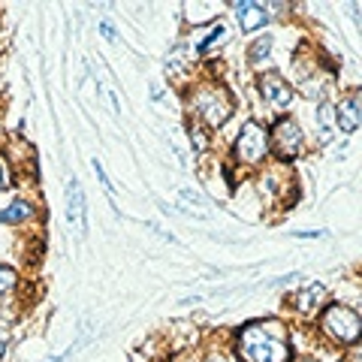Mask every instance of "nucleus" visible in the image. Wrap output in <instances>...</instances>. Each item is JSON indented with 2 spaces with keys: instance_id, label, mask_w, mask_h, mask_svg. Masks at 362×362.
<instances>
[{
  "instance_id": "obj_1",
  "label": "nucleus",
  "mask_w": 362,
  "mask_h": 362,
  "mask_svg": "<svg viewBox=\"0 0 362 362\" xmlns=\"http://www.w3.org/2000/svg\"><path fill=\"white\" fill-rule=\"evenodd\" d=\"M239 354L245 362H290V335L278 320L251 323L242 329Z\"/></svg>"
},
{
  "instance_id": "obj_2",
  "label": "nucleus",
  "mask_w": 362,
  "mask_h": 362,
  "mask_svg": "<svg viewBox=\"0 0 362 362\" xmlns=\"http://www.w3.org/2000/svg\"><path fill=\"white\" fill-rule=\"evenodd\" d=\"M323 326L332 338H338V341H344V344L356 341L359 332H362V323H359L356 311L344 308V305H332V308L323 314Z\"/></svg>"
},
{
  "instance_id": "obj_3",
  "label": "nucleus",
  "mask_w": 362,
  "mask_h": 362,
  "mask_svg": "<svg viewBox=\"0 0 362 362\" xmlns=\"http://www.w3.org/2000/svg\"><path fill=\"white\" fill-rule=\"evenodd\" d=\"M194 103H197V112L211 124V127H221V124L230 118V112H233L230 97H226V90H221V88L199 90Z\"/></svg>"
},
{
  "instance_id": "obj_4",
  "label": "nucleus",
  "mask_w": 362,
  "mask_h": 362,
  "mask_svg": "<svg viewBox=\"0 0 362 362\" xmlns=\"http://www.w3.org/2000/svg\"><path fill=\"white\" fill-rule=\"evenodd\" d=\"M266 148H269L266 130L259 127L257 121H247L242 127V136L235 139V157L245 160V163H257V160H263L266 157Z\"/></svg>"
},
{
  "instance_id": "obj_5",
  "label": "nucleus",
  "mask_w": 362,
  "mask_h": 362,
  "mask_svg": "<svg viewBox=\"0 0 362 362\" xmlns=\"http://www.w3.org/2000/svg\"><path fill=\"white\" fill-rule=\"evenodd\" d=\"M272 148H275L278 157H296L299 148H302V133H299V124L293 121H278L275 124V133H272Z\"/></svg>"
},
{
  "instance_id": "obj_6",
  "label": "nucleus",
  "mask_w": 362,
  "mask_h": 362,
  "mask_svg": "<svg viewBox=\"0 0 362 362\" xmlns=\"http://www.w3.org/2000/svg\"><path fill=\"white\" fill-rule=\"evenodd\" d=\"M66 221H70L73 230H78V235H85L88 218H85V194H82L78 178L66 181Z\"/></svg>"
},
{
  "instance_id": "obj_7",
  "label": "nucleus",
  "mask_w": 362,
  "mask_h": 362,
  "mask_svg": "<svg viewBox=\"0 0 362 362\" xmlns=\"http://www.w3.org/2000/svg\"><path fill=\"white\" fill-rule=\"evenodd\" d=\"M259 90H263V97H266L275 109L290 106V100H293V88H290L278 73H266L263 78H259Z\"/></svg>"
},
{
  "instance_id": "obj_8",
  "label": "nucleus",
  "mask_w": 362,
  "mask_h": 362,
  "mask_svg": "<svg viewBox=\"0 0 362 362\" xmlns=\"http://www.w3.org/2000/svg\"><path fill=\"white\" fill-rule=\"evenodd\" d=\"M335 124L341 133H356L359 130V94H350L341 106L335 109Z\"/></svg>"
},
{
  "instance_id": "obj_9",
  "label": "nucleus",
  "mask_w": 362,
  "mask_h": 362,
  "mask_svg": "<svg viewBox=\"0 0 362 362\" xmlns=\"http://www.w3.org/2000/svg\"><path fill=\"white\" fill-rule=\"evenodd\" d=\"M235 16H239V25L242 30H257L266 25L269 13L259 4H235Z\"/></svg>"
},
{
  "instance_id": "obj_10",
  "label": "nucleus",
  "mask_w": 362,
  "mask_h": 362,
  "mask_svg": "<svg viewBox=\"0 0 362 362\" xmlns=\"http://www.w3.org/2000/svg\"><path fill=\"white\" fill-rule=\"evenodd\" d=\"M326 299V287L323 284H308L305 290L296 293V308L299 311H317Z\"/></svg>"
},
{
  "instance_id": "obj_11",
  "label": "nucleus",
  "mask_w": 362,
  "mask_h": 362,
  "mask_svg": "<svg viewBox=\"0 0 362 362\" xmlns=\"http://www.w3.org/2000/svg\"><path fill=\"white\" fill-rule=\"evenodd\" d=\"M25 218H30V206H28V202H13L9 209L0 211V223H18Z\"/></svg>"
},
{
  "instance_id": "obj_12",
  "label": "nucleus",
  "mask_w": 362,
  "mask_h": 362,
  "mask_svg": "<svg viewBox=\"0 0 362 362\" xmlns=\"http://www.w3.org/2000/svg\"><path fill=\"white\" fill-rule=\"evenodd\" d=\"M223 42H226V28H223L221 21H218V25L211 28V33H209V37L199 42V52H211L214 45H223Z\"/></svg>"
},
{
  "instance_id": "obj_13",
  "label": "nucleus",
  "mask_w": 362,
  "mask_h": 362,
  "mask_svg": "<svg viewBox=\"0 0 362 362\" xmlns=\"http://www.w3.org/2000/svg\"><path fill=\"white\" fill-rule=\"evenodd\" d=\"M269 49H272V40H269V37H263V40H259V42L254 45L251 52H247V61H259L263 54H269Z\"/></svg>"
},
{
  "instance_id": "obj_14",
  "label": "nucleus",
  "mask_w": 362,
  "mask_h": 362,
  "mask_svg": "<svg viewBox=\"0 0 362 362\" xmlns=\"http://www.w3.org/2000/svg\"><path fill=\"white\" fill-rule=\"evenodd\" d=\"M13 284H16V272L9 266H0V293H6Z\"/></svg>"
},
{
  "instance_id": "obj_15",
  "label": "nucleus",
  "mask_w": 362,
  "mask_h": 362,
  "mask_svg": "<svg viewBox=\"0 0 362 362\" xmlns=\"http://www.w3.org/2000/svg\"><path fill=\"white\" fill-rule=\"evenodd\" d=\"M90 166H94V173H97V178L100 181H103V187L109 190V194H112V185H109V178H106V173H103V163H100L97 160V157H94V160H90Z\"/></svg>"
},
{
  "instance_id": "obj_16",
  "label": "nucleus",
  "mask_w": 362,
  "mask_h": 362,
  "mask_svg": "<svg viewBox=\"0 0 362 362\" xmlns=\"http://www.w3.org/2000/svg\"><path fill=\"white\" fill-rule=\"evenodd\" d=\"M100 30L106 33V40H115V28H112L109 21H100Z\"/></svg>"
},
{
  "instance_id": "obj_17",
  "label": "nucleus",
  "mask_w": 362,
  "mask_h": 362,
  "mask_svg": "<svg viewBox=\"0 0 362 362\" xmlns=\"http://www.w3.org/2000/svg\"><path fill=\"white\" fill-rule=\"evenodd\" d=\"M6 178H9V175H6V166L0 163V187H6Z\"/></svg>"
},
{
  "instance_id": "obj_18",
  "label": "nucleus",
  "mask_w": 362,
  "mask_h": 362,
  "mask_svg": "<svg viewBox=\"0 0 362 362\" xmlns=\"http://www.w3.org/2000/svg\"><path fill=\"white\" fill-rule=\"evenodd\" d=\"M4 354H6V335L0 332V359H4Z\"/></svg>"
},
{
  "instance_id": "obj_19",
  "label": "nucleus",
  "mask_w": 362,
  "mask_h": 362,
  "mask_svg": "<svg viewBox=\"0 0 362 362\" xmlns=\"http://www.w3.org/2000/svg\"><path fill=\"white\" fill-rule=\"evenodd\" d=\"M209 362H230V359H226V356H211Z\"/></svg>"
}]
</instances>
